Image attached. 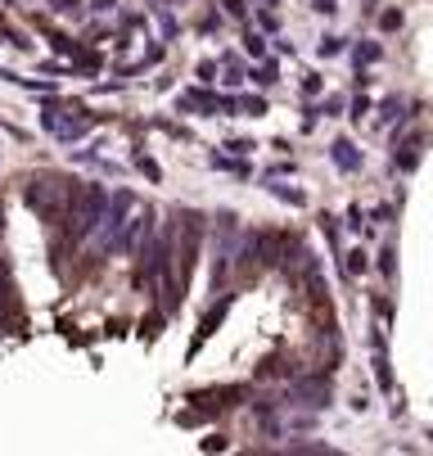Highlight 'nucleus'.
<instances>
[{"label": "nucleus", "mask_w": 433, "mask_h": 456, "mask_svg": "<svg viewBox=\"0 0 433 456\" xmlns=\"http://www.w3.org/2000/svg\"><path fill=\"white\" fill-rule=\"evenodd\" d=\"M267 5H271V0H267Z\"/></svg>", "instance_id": "nucleus-24"}, {"label": "nucleus", "mask_w": 433, "mask_h": 456, "mask_svg": "<svg viewBox=\"0 0 433 456\" xmlns=\"http://www.w3.org/2000/svg\"><path fill=\"white\" fill-rule=\"evenodd\" d=\"M77 5L82 0H54V10H64V14H77Z\"/></svg>", "instance_id": "nucleus-20"}, {"label": "nucleus", "mask_w": 433, "mask_h": 456, "mask_svg": "<svg viewBox=\"0 0 433 456\" xmlns=\"http://www.w3.org/2000/svg\"><path fill=\"white\" fill-rule=\"evenodd\" d=\"M338 50H343V36H325V41H321V55L325 59H334Z\"/></svg>", "instance_id": "nucleus-13"}, {"label": "nucleus", "mask_w": 433, "mask_h": 456, "mask_svg": "<svg viewBox=\"0 0 433 456\" xmlns=\"http://www.w3.org/2000/svg\"><path fill=\"white\" fill-rule=\"evenodd\" d=\"M361 272H366V253L352 249V253H347V276H361Z\"/></svg>", "instance_id": "nucleus-12"}, {"label": "nucleus", "mask_w": 433, "mask_h": 456, "mask_svg": "<svg viewBox=\"0 0 433 456\" xmlns=\"http://www.w3.org/2000/svg\"><path fill=\"white\" fill-rule=\"evenodd\" d=\"M136 167H140V172L149 176V181H158V176H162V172H158V163H153V158H136Z\"/></svg>", "instance_id": "nucleus-15"}, {"label": "nucleus", "mask_w": 433, "mask_h": 456, "mask_svg": "<svg viewBox=\"0 0 433 456\" xmlns=\"http://www.w3.org/2000/svg\"><path fill=\"white\" fill-rule=\"evenodd\" d=\"M293 398H303V407H330V380L325 375H307V380H298Z\"/></svg>", "instance_id": "nucleus-4"}, {"label": "nucleus", "mask_w": 433, "mask_h": 456, "mask_svg": "<svg viewBox=\"0 0 433 456\" xmlns=\"http://www.w3.org/2000/svg\"><path fill=\"white\" fill-rule=\"evenodd\" d=\"M199 235H203V217L181 213L172 226V244H167V253L176 258V289L190 285V272H195V258H199Z\"/></svg>", "instance_id": "nucleus-2"}, {"label": "nucleus", "mask_w": 433, "mask_h": 456, "mask_svg": "<svg viewBox=\"0 0 433 456\" xmlns=\"http://www.w3.org/2000/svg\"><path fill=\"white\" fill-rule=\"evenodd\" d=\"M429 438H433V434H429Z\"/></svg>", "instance_id": "nucleus-25"}, {"label": "nucleus", "mask_w": 433, "mask_h": 456, "mask_svg": "<svg viewBox=\"0 0 433 456\" xmlns=\"http://www.w3.org/2000/svg\"><path fill=\"white\" fill-rule=\"evenodd\" d=\"M221 316H226V303H216V307H212V312H208V321H203V330H199V339H195V348H199V344H203V339H208V335H212V330H216V326H221Z\"/></svg>", "instance_id": "nucleus-9"}, {"label": "nucleus", "mask_w": 433, "mask_h": 456, "mask_svg": "<svg viewBox=\"0 0 433 456\" xmlns=\"http://www.w3.org/2000/svg\"><path fill=\"white\" fill-rule=\"evenodd\" d=\"M366 113H370V99H366V95H361V99H357V104H352V118H366Z\"/></svg>", "instance_id": "nucleus-19"}, {"label": "nucleus", "mask_w": 433, "mask_h": 456, "mask_svg": "<svg viewBox=\"0 0 433 456\" xmlns=\"http://www.w3.org/2000/svg\"><path fill=\"white\" fill-rule=\"evenodd\" d=\"M0 321H5V326H14V321H18V307H14V285H10V267H5V258H0Z\"/></svg>", "instance_id": "nucleus-5"}, {"label": "nucleus", "mask_w": 433, "mask_h": 456, "mask_svg": "<svg viewBox=\"0 0 433 456\" xmlns=\"http://www.w3.org/2000/svg\"><path fill=\"white\" fill-rule=\"evenodd\" d=\"M330 158H334L338 172H357V167H361V154H357L352 141H334V145H330Z\"/></svg>", "instance_id": "nucleus-6"}, {"label": "nucleus", "mask_w": 433, "mask_h": 456, "mask_svg": "<svg viewBox=\"0 0 433 456\" xmlns=\"http://www.w3.org/2000/svg\"><path fill=\"white\" fill-rule=\"evenodd\" d=\"M104 208H108V199H104V190H99L95 181H90V185L73 181V195H68L64 217L54 221V226H59V244H64V249L82 244V239H86L90 230L99 226V217H104Z\"/></svg>", "instance_id": "nucleus-1"}, {"label": "nucleus", "mask_w": 433, "mask_h": 456, "mask_svg": "<svg viewBox=\"0 0 433 456\" xmlns=\"http://www.w3.org/2000/svg\"><path fill=\"white\" fill-rule=\"evenodd\" d=\"M379 23H384V32H397V27H401V14H397V10H388Z\"/></svg>", "instance_id": "nucleus-16"}, {"label": "nucleus", "mask_w": 433, "mask_h": 456, "mask_svg": "<svg viewBox=\"0 0 433 456\" xmlns=\"http://www.w3.org/2000/svg\"><path fill=\"white\" fill-rule=\"evenodd\" d=\"M221 10H226V14H235V19H239V14H244V0H221Z\"/></svg>", "instance_id": "nucleus-18"}, {"label": "nucleus", "mask_w": 433, "mask_h": 456, "mask_svg": "<svg viewBox=\"0 0 433 456\" xmlns=\"http://www.w3.org/2000/svg\"><path fill=\"white\" fill-rule=\"evenodd\" d=\"M275 73H280L275 64H262L258 73H253V82H258V86H275Z\"/></svg>", "instance_id": "nucleus-11"}, {"label": "nucleus", "mask_w": 433, "mask_h": 456, "mask_svg": "<svg viewBox=\"0 0 433 456\" xmlns=\"http://www.w3.org/2000/svg\"><path fill=\"white\" fill-rule=\"evenodd\" d=\"M68 195H73V181H68V176H59V172H41V176H32V185H27V204H32L36 213L50 221V226L64 217Z\"/></svg>", "instance_id": "nucleus-3"}, {"label": "nucleus", "mask_w": 433, "mask_h": 456, "mask_svg": "<svg viewBox=\"0 0 433 456\" xmlns=\"http://www.w3.org/2000/svg\"><path fill=\"white\" fill-rule=\"evenodd\" d=\"M0 36H5V19H0Z\"/></svg>", "instance_id": "nucleus-23"}, {"label": "nucleus", "mask_w": 433, "mask_h": 456, "mask_svg": "<svg viewBox=\"0 0 433 456\" xmlns=\"http://www.w3.org/2000/svg\"><path fill=\"white\" fill-rule=\"evenodd\" d=\"M384 55V50H379V41H366V45H357V50H352V59H357V68H366V64H375V59Z\"/></svg>", "instance_id": "nucleus-10"}, {"label": "nucleus", "mask_w": 433, "mask_h": 456, "mask_svg": "<svg viewBox=\"0 0 433 456\" xmlns=\"http://www.w3.org/2000/svg\"><path fill=\"white\" fill-rule=\"evenodd\" d=\"M249 55H258V59L267 55V41H262V36H249Z\"/></svg>", "instance_id": "nucleus-17"}, {"label": "nucleus", "mask_w": 433, "mask_h": 456, "mask_svg": "<svg viewBox=\"0 0 433 456\" xmlns=\"http://www.w3.org/2000/svg\"><path fill=\"white\" fill-rule=\"evenodd\" d=\"M95 10H113V0H95Z\"/></svg>", "instance_id": "nucleus-22"}, {"label": "nucleus", "mask_w": 433, "mask_h": 456, "mask_svg": "<svg viewBox=\"0 0 433 456\" xmlns=\"http://www.w3.org/2000/svg\"><path fill=\"white\" fill-rule=\"evenodd\" d=\"M393 163H397L401 172H411V167L420 163V136H415V141H406V145H401V154H393Z\"/></svg>", "instance_id": "nucleus-7"}, {"label": "nucleus", "mask_w": 433, "mask_h": 456, "mask_svg": "<svg viewBox=\"0 0 433 456\" xmlns=\"http://www.w3.org/2000/svg\"><path fill=\"white\" fill-rule=\"evenodd\" d=\"M267 190H271L275 199H284V204H293V208H303V204H307V195H303V190H289V185H275V181H267Z\"/></svg>", "instance_id": "nucleus-8"}, {"label": "nucleus", "mask_w": 433, "mask_h": 456, "mask_svg": "<svg viewBox=\"0 0 433 456\" xmlns=\"http://www.w3.org/2000/svg\"><path fill=\"white\" fill-rule=\"evenodd\" d=\"M50 45H54V50H59V55H77V45L68 41V36H59V32L50 36Z\"/></svg>", "instance_id": "nucleus-14"}, {"label": "nucleus", "mask_w": 433, "mask_h": 456, "mask_svg": "<svg viewBox=\"0 0 433 456\" xmlns=\"http://www.w3.org/2000/svg\"><path fill=\"white\" fill-rule=\"evenodd\" d=\"M316 10H321V14H334L338 5H334V0H316Z\"/></svg>", "instance_id": "nucleus-21"}]
</instances>
